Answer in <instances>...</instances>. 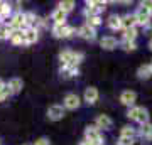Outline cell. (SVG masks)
I'll use <instances>...</instances> for the list:
<instances>
[{"label":"cell","mask_w":152,"mask_h":145,"mask_svg":"<svg viewBox=\"0 0 152 145\" xmlns=\"http://www.w3.org/2000/svg\"><path fill=\"white\" fill-rule=\"evenodd\" d=\"M59 61L63 68H78V64L83 61V52L64 49L59 52Z\"/></svg>","instance_id":"1"},{"label":"cell","mask_w":152,"mask_h":145,"mask_svg":"<svg viewBox=\"0 0 152 145\" xmlns=\"http://www.w3.org/2000/svg\"><path fill=\"white\" fill-rule=\"evenodd\" d=\"M127 117L130 120H134V122H137V123H140V125L149 122V111L144 106H132L129 110V113H127Z\"/></svg>","instance_id":"2"},{"label":"cell","mask_w":152,"mask_h":145,"mask_svg":"<svg viewBox=\"0 0 152 145\" xmlns=\"http://www.w3.org/2000/svg\"><path fill=\"white\" fill-rule=\"evenodd\" d=\"M51 31H53V36L58 37V39H68V37H71V36L76 32L75 27L68 26L66 22H64V24H54Z\"/></svg>","instance_id":"3"},{"label":"cell","mask_w":152,"mask_h":145,"mask_svg":"<svg viewBox=\"0 0 152 145\" xmlns=\"http://www.w3.org/2000/svg\"><path fill=\"white\" fill-rule=\"evenodd\" d=\"M9 27H10L12 31H24V29H27L26 27V12H15V14H12V17L7 20Z\"/></svg>","instance_id":"4"},{"label":"cell","mask_w":152,"mask_h":145,"mask_svg":"<svg viewBox=\"0 0 152 145\" xmlns=\"http://www.w3.org/2000/svg\"><path fill=\"white\" fill-rule=\"evenodd\" d=\"M85 140H88L93 145H103V135L96 127H86L85 130Z\"/></svg>","instance_id":"5"},{"label":"cell","mask_w":152,"mask_h":145,"mask_svg":"<svg viewBox=\"0 0 152 145\" xmlns=\"http://www.w3.org/2000/svg\"><path fill=\"white\" fill-rule=\"evenodd\" d=\"M80 105H81V100H80L78 95H75V93H68V95L64 96L63 106H64L66 110H76Z\"/></svg>","instance_id":"6"},{"label":"cell","mask_w":152,"mask_h":145,"mask_svg":"<svg viewBox=\"0 0 152 145\" xmlns=\"http://www.w3.org/2000/svg\"><path fill=\"white\" fill-rule=\"evenodd\" d=\"M64 117V106L61 105H51L48 108V118L53 120V122H58Z\"/></svg>","instance_id":"7"},{"label":"cell","mask_w":152,"mask_h":145,"mask_svg":"<svg viewBox=\"0 0 152 145\" xmlns=\"http://www.w3.org/2000/svg\"><path fill=\"white\" fill-rule=\"evenodd\" d=\"M78 36L83 37V39H86V41H95V39H96V31H95L93 27L83 24V26L78 29Z\"/></svg>","instance_id":"8"},{"label":"cell","mask_w":152,"mask_h":145,"mask_svg":"<svg viewBox=\"0 0 152 145\" xmlns=\"http://www.w3.org/2000/svg\"><path fill=\"white\" fill-rule=\"evenodd\" d=\"M98 96H100L98 90L95 88V86H90V88H86V90H85L83 100H85V101H86L88 105H95V103L98 101Z\"/></svg>","instance_id":"9"},{"label":"cell","mask_w":152,"mask_h":145,"mask_svg":"<svg viewBox=\"0 0 152 145\" xmlns=\"http://www.w3.org/2000/svg\"><path fill=\"white\" fill-rule=\"evenodd\" d=\"M112 125H113V122H112V118H110L108 115H98L96 120H95V127H96L98 130H108L112 128Z\"/></svg>","instance_id":"10"},{"label":"cell","mask_w":152,"mask_h":145,"mask_svg":"<svg viewBox=\"0 0 152 145\" xmlns=\"http://www.w3.org/2000/svg\"><path fill=\"white\" fill-rule=\"evenodd\" d=\"M134 15H135V19H137V24H140V26L149 24V20H151V17H152L151 12L147 10V9H144V7H139Z\"/></svg>","instance_id":"11"},{"label":"cell","mask_w":152,"mask_h":145,"mask_svg":"<svg viewBox=\"0 0 152 145\" xmlns=\"http://www.w3.org/2000/svg\"><path fill=\"white\" fill-rule=\"evenodd\" d=\"M7 86H9L12 95H19L24 88V81H22V78H12V79H9Z\"/></svg>","instance_id":"12"},{"label":"cell","mask_w":152,"mask_h":145,"mask_svg":"<svg viewBox=\"0 0 152 145\" xmlns=\"http://www.w3.org/2000/svg\"><path fill=\"white\" fill-rule=\"evenodd\" d=\"M12 17V5L9 2H0V22L7 24V19Z\"/></svg>","instance_id":"13"},{"label":"cell","mask_w":152,"mask_h":145,"mask_svg":"<svg viewBox=\"0 0 152 145\" xmlns=\"http://www.w3.org/2000/svg\"><path fill=\"white\" fill-rule=\"evenodd\" d=\"M135 100H137V95L134 91H130V90H127V91H124L120 95V103L125 105V106H132L135 103Z\"/></svg>","instance_id":"14"},{"label":"cell","mask_w":152,"mask_h":145,"mask_svg":"<svg viewBox=\"0 0 152 145\" xmlns=\"http://www.w3.org/2000/svg\"><path fill=\"white\" fill-rule=\"evenodd\" d=\"M24 37H26V46L36 44L39 41V31H36V29H24Z\"/></svg>","instance_id":"15"},{"label":"cell","mask_w":152,"mask_h":145,"mask_svg":"<svg viewBox=\"0 0 152 145\" xmlns=\"http://www.w3.org/2000/svg\"><path fill=\"white\" fill-rule=\"evenodd\" d=\"M137 26V19L134 14H127V15L122 17V29L124 31H129V29H135Z\"/></svg>","instance_id":"16"},{"label":"cell","mask_w":152,"mask_h":145,"mask_svg":"<svg viewBox=\"0 0 152 145\" xmlns=\"http://www.w3.org/2000/svg\"><path fill=\"white\" fill-rule=\"evenodd\" d=\"M12 44L15 46H26V37H24V31H12L10 37H9Z\"/></svg>","instance_id":"17"},{"label":"cell","mask_w":152,"mask_h":145,"mask_svg":"<svg viewBox=\"0 0 152 145\" xmlns=\"http://www.w3.org/2000/svg\"><path fill=\"white\" fill-rule=\"evenodd\" d=\"M66 14L63 9H59V7H56L54 10H53V14H51V20L54 22V24H64L66 22Z\"/></svg>","instance_id":"18"},{"label":"cell","mask_w":152,"mask_h":145,"mask_svg":"<svg viewBox=\"0 0 152 145\" xmlns=\"http://www.w3.org/2000/svg\"><path fill=\"white\" fill-rule=\"evenodd\" d=\"M117 39L115 37H112V36H105V37H102L100 39V46L103 49H107V51H112V49H115L117 47Z\"/></svg>","instance_id":"19"},{"label":"cell","mask_w":152,"mask_h":145,"mask_svg":"<svg viewBox=\"0 0 152 145\" xmlns=\"http://www.w3.org/2000/svg\"><path fill=\"white\" fill-rule=\"evenodd\" d=\"M59 74H61V78L69 79V78H75V76L80 74V69H78V68H63V66H61Z\"/></svg>","instance_id":"20"},{"label":"cell","mask_w":152,"mask_h":145,"mask_svg":"<svg viewBox=\"0 0 152 145\" xmlns=\"http://www.w3.org/2000/svg\"><path fill=\"white\" fill-rule=\"evenodd\" d=\"M137 76L140 78V79H149L152 78V68L151 64H142L139 69H137Z\"/></svg>","instance_id":"21"},{"label":"cell","mask_w":152,"mask_h":145,"mask_svg":"<svg viewBox=\"0 0 152 145\" xmlns=\"http://www.w3.org/2000/svg\"><path fill=\"white\" fill-rule=\"evenodd\" d=\"M107 24H108V27L112 29V31H117V29H122V17L118 15H110L108 20H107Z\"/></svg>","instance_id":"22"},{"label":"cell","mask_w":152,"mask_h":145,"mask_svg":"<svg viewBox=\"0 0 152 145\" xmlns=\"http://www.w3.org/2000/svg\"><path fill=\"white\" fill-rule=\"evenodd\" d=\"M135 128L134 127H130V125H125V127H122V130H120V137H127V138H135Z\"/></svg>","instance_id":"23"},{"label":"cell","mask_w":152,"mask_h":145,"mask_svg":"<svg viewBox=\"0 0 152 145\" xmlns=\"http://www.w3.org/2000/svg\"><path fill=\"white\" fill-rule=\"evenodd\" d=\"M140 137H144L145 140H152V123H144L140 127Z\"/></svg>","instance_id":"24"},{"label":"cell","mask_w":152,"mask_h":145,"mask_svg":"<svg viewBox=\"0 0 152 145\" xmlns=\"http://www.w3.org/2000/svg\"><path fill=\"white\" fill-rule=\"evenodd\" d=\"M10 32H12V29L9 27V24L0 22V41H5V39H9V37H10Z\"/></svg>","instance_id":"25"},{"label":"cell","mask_w":152,"mask_h":145,"mask_svg":"<svg viewBox=\"0 0 152 145\" xmlns=\"http://www.w3.org/2000/svg\"><path fill=\"white\" fill-rule=\"evenodd\" d=\"M59 9H63V10L68 14V12H71L73 9H75V2L73 0H63V2H59Z\"/></svg>","instance_id":"26"},{"label":"cell","mask_w":152,"mask_h":145,"mask_svg":"<svg viewBox=\"0 0 152 145\" xmlns=\"http://www.w3.org/2000/svg\"><path fill=\"white\" fill-rule=\"evenodd\" d=\"M86 26L93 27V29L96 31V27H100V26H102V17H100V15H96V17H90V19H86Z\"/></svg>","instance_id":"27"},{"label":"cell","mask_w":152,"mask_h":145,"mask_svg":"<svg viewBox=\"0 0 152 145\" xmlns=\"http://www.w3.org/2000/svg\"><path fill=\"white\" fill-rule=\"evenodd\" d=\"M137 39V29H129L124 32V41H130V42H135Z\"/></svg>","instance_id":"28"},{"label":"cell","mask_w":152,"mask_h":145,"mask_svg":"<svg viewBox=\"0 0 152 145\" xmlns=\"http://www.w3.org/2000/svg\"><path fill=\"white\" fill-rule=\"evenodd\" d=\"M86 4H90L91 7L98 9L100 12H103L105 9H107V2H100V0H91V2H86Z\"/></svg>","instance_id":"29"},{"label":"cell","mask_w":152,"mask_h":145,"mask_svg":"<svg viewBox=\"0 0 152 145\" xmlns=\"http://www.w3.org/2000/svg\"><path fill=\"white\" fill-rule=\"evenodd\" d=\"M9 96H12V93H10V90H9V86H4L2 90H0V101H5Z\"/></svg>","instance_id":"30"},{"label":"cell","mask_w":152,"mask_h":145,"mask_svg":"<svg viewBox=\"0 0 152 145\" xmlns=\"http://www.w3.org/2000/svg\"><path fill=\"white\" fill-rule=\"evenodd\" d=\"M122 47H124L125 51H135L137 44L135 42H130V41H122Z\"/></svg>","instance_id":"31"},{"label":"cell","mask_w":152,"mask_h":145,"mask_svg":"<svg viewBox=\"0 0 152 145\" xmlns=\"http://www.w3.org/2000/svg\"><path fill=\"white\" fill-rule=\"evenodd\" d=\"M134 142H135V138H127V137H120L118 142H117V145H134Z\"/></svg>","instance_id":"32"},{"label":"cell","mask_w":152,"mask_h":145,"mask_svg":"<svg viewBox=\"0 0 152 145\" xmlns=\"http://www.w3.org/2000/svg\"><path fill=\"white\" fill-rule=\"evenodd\" d=\"M32 145H51V142H49V138H46V137H41V138H37Z\"/></svg>","instance_id":"33"},{"label":"cell","mask_w":152,"mask_h":145,"mask_svg":"<svg viewBox=\"0 0 152 145\" xmlns=\"http://www.w3.org/2000/svg\"><path fill=\"white\" fill-rule=\"evenodd\" d=\"M140 7H144V9H147V10L151 12V15H152V0H145V2H142Z\"/></svg>","instance_id":"34"},{"label":"cell","mask_w":152,"mask_h":145,"mask_svg":"<svg viewBox=\"0 0 152 145\" xmlns=\"http://www.w3.org/2000/svg\"><path fill=\"white\" fill-rule=\"evenodd\" d=\"M80 145H93V144H90V142H88V140H85V138H83L81 142H80Z\"/></svg>","instance_id":"35"},{"label":"cell","mask_w":152,"mask_h":145,"mask_svg":"<svg viewBox=\"0 0 152 145\" xmlns=\"http://www.w3.org/2000/svg\"><path fill=\"white\" fill-rule=\"evenodd\" d=\"M5 85H7L5 81H4V79H0V90H2V88H4V86H5Z\"/></svg>","instance_id":"36"},{"label":"cell","mask_w":152,"mask_h":145,"mask_svg":"<svg viewBox=\"0 0 152 145\" xmlns=\"http://www.w3.org/2000/svg\"><path fill=\"white\" fill-rule=\"evenodd\" d=\"M149 49H151V51H152V39H151V41H149Z\"/></svg>","instance_id":"37"},{"label":"cell","mask_w":152,"mask_h":145,"mask_svg":"<svg viewBox=\"0 0 152 145\" xmlns=\"http://www.w3.org/2000/svg\"><path fill=\"white\" fill-rule=\"evenodd\" d=\"M151 68H152V61H151Z\"/></svg>","instance_id":"38"},{"label":"cell","mask_w":152,"mask_h":145,"mask_svg":"<svg viewBox=\"0 0 152 145\" xmlns=\"http://www.w3.org/2000/svg\"><path fill=\"white\" fill-rule=\"evenodd\" d=\"M24 145H26V144H24Z\"/></svg>","instance_id":"39"}]
</instances>
